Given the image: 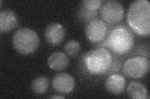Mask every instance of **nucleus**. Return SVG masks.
I'll list each match as a JSON object with an SVG mask.
<instances>
[{
    "mask_svg": "<svg viewBox=\"0 0 150 99\" xmlns=\"http://www.w3.org/2000/svg\"><path fill=\"white\" fill-rule=\"evenodd\" d=\"M129 26L140 36L150 34V3L147 0H137L131 4L127 14Z\"/></svg>",
    "mask_w": 150,
    "mask_h": 99,
    "instance_id": "f257e3e1",
    "label": "nucleus"
},
{
    "mask_svg": "<svg viewBox=\"0 0 150 99\" xmlns=\"http://www.w3.org/2000/svg\"><path fill=\"white\" fill-rule=\"evenodd\" d=\"M105 44L115 53H126L133 46V34L128 27L124 26H116L110 32Z\"/></svg>",
    "mask_w": 150,
    "mask_h": 99,
    "instance_id": "f03ea898",
    "label": "nucleus"
},
{
    "mask_svg": "<svg viewBox=\"0 0 150 99\" xmlns=\"http://www.w3.org/2000/svg\"><path fill=\"white\" fill-rule=\"evenodd\" d=\"M112 62L111 54L105 48L89 51L84 58V63L88 71L96 75L106 73L110 68Z\"/></svg>",
    "mask_w": 150,
    "mask_h": 99,
    "instance_id": "7ed1b4c3",
    "label": "nucleus"
},
{
    "mask_svg": "<svg viewBox=\"0 0 150 99\" xmlns=\"http://www.w3.org/2000/svg\"><path fill=\"white\" fill-rule=\"evenodd\" d=\"M37 33L29 28H21L13 37V45L19 53L30 55L36 51L39 45Z\"/></svg>",
    "mask_w": 150,
    "mask_h": 99,
    "instance_id": "20e7f679",
    "label": "nucleus"
},
{
    "mask_svg": "<svg viewBox=\"0 0 150 99\" xmlns=\"http://www.w3.org/2000/svg\"><path fill=\"white\" fill-rule=\"evenodd\" d=\"M149 69V61L143 56H134L125 61L123 71L125 76L131 78H141L146 75Z\"/></svg>",
    "mask_w": 150,
    "mask_h": 99,
    "instance_id": "39448f33",
    "label": "nucleus"
},
{
    "mask_svg": "<svg viewBox=\"0 0 150 99\" xmlns=\"http://www.w3.org/2000/svg\"><path fill=\"white\" fill-rule=\"evenodd\" d=\"M100 15L105 22L109 24H116L123 19L125 11L123 6L119 1L110 0L101 5Z\"/></svg>",
    "mask_w": 150,
    "mask_h": 99,
    "instance_id": "423d86ee",
    "label": "nucleus"
},
{
    "mask_svg": "<svg viewBox=\"0 0 150 99\" xmlns=\"http://www.w3.org/2000/svg\"><path fill=\"white\" fill-rule=\"evenodd\" d=\"M107 30V26L104 21L93 19L88 22L86 27V36L90 42L98 43L105 39Z\"/></svg>",
    "mask_w": 150,
    "mask_h": 99,
    "instance_id": "0eeeda50",
    "label": "nucleus"
},
{
    "mask_svg": "<svg viewBox=\"0 0 150 99\" xmlns=\"http://www.w3.org/2000/svg\"><path fill=\"white\" fill-rule=\"evenodd\" d=\"M64 27L58 22L51 23L45 30V37L46 41L51 45H58L65 37Z\"/></svg>",
    "mask_w": 150,
    "mask_h": 99,
    "instance_id": "6e6552de",
    "label": "nucleus"
},
{
    "mask_svg": "<svg viewBox=\"0 0 150 99\" xmlns=\"http://www.w3.org/2000/svg\"><path fill=\"white\" fill-rule=\"evenodd\" d=\"M53 87L58 92L68 93L73 91L75 87V81L70 74L60 73L54 78Z\"/></svg>",
    "mask_w": 150,
    "mask_h": 99,
    "instance_id": "1a4fd4ad",
    "label": "nucleus"
},
{
    "mask_svg": "<svg viewBox=\"0 0 150 99\" xmlns=\"http://www.w3.org/2000/svg\"><path fill=\"white\" fill-rule=\"evenodd\" d=\"M18 25V17L11 9H4L0 12V29L1 32L13 30Z\"/></svg>",
    "mask_w": 150,
    "mask_h": 99,
    "instance_id": "9d476101",
    "label": "nucleus"
},
{
    "mask_svg": "<svg viewBox=\"0 0 150 99\" xmlns=\"http://www.w3.org/2000/svg\"><path fill=\"white\" fill-rule=\"evenodd\" d=\"M126 80L120 74H114L107 78L105 86L107 91L114 95H118L124 91Z\"/></svg>",
    "mask_w": 150,
    "mask_h": 99,
    "instance_id": "9b49d317",
    "label": "nucleus"
},
{
    "mask_svg": "<svg viewBox=\"0 0 150 99\" xmlns=\"http://www.w3.org/2000/svg\"><path fill=\"white\" fill-rule=\"evenodd\" d=\"M48 64L49 68L54 71H62L69 64L68 56L63 52L56 51L49 56Z\"/></svg>",
    "mask_w": 150,
    "mask_h": 99,
    "instance_id": "f8f14e48",
    "label": "nucleus"
},
{
    "mask_svg": "<svg viewBox=\"0 0 150 99\" xmlns=\"http://www.w3.org/2000/svg\"><path fill=\"white\" fill-rule=\"evenodd\" d=\"M128 94L133 99L149 98L148 91L143 84L138 82H131L127 89Z\"/></svg>",
    "mask_w": 150,
    "mask_h": 99,
    "instance_id": "ddd939ff",
    "label": "nucleus"
},
{
    "mask_svg": "<svg viewBox=\"0 0 150 99\" xmlns=\"http://www.w3.org/2000/svg\"><path fill=\"white\" fill-rule=\"evenodd\" d=\"M49 87V81L45 76H38L33 79L31 83V89L36 94H43L46 92Z\"/></svg>",
    "mask_w": 150,
    "mask_h": 99,
    "instance_id": "4468645a",
    "label": "nucleus"
},
{
    "mask_svg": "<svg viewBox=\"0 0 150 99\" xmlns=\"http://www.w3.org/2000/svg\"><path fill=\"white\" fill-rule=\"evenodd\" d=\"M81 50V45L77 40L68 41L64 46V50L69 56H74L78 54Z\"/></svg>",
    "mask_w": 150,
    "mask_h": 99,
    "instance_id": "2eb2a0df",
    "label": "nucleus"
},
{
    "mask_svg": "<svg viewBox=\"0 0 150 99\" xmlns=\"http://www.w3.org/2000/svg\"><path fill=\"white\" fill-rule=\"evenodd\" d=\"M102 4L101 0H84L83 1V7L84 9L92 12L101 8Z\"/></svg>",
    "mask_w": 150,
    "mask_h": 99,
    "instance_id": "dca6fc26",
    "label": "nucleus"
},
{
    "mask_svg": "<svg viewBox=\"0 0 150 99\" xmlns=\"http://www.w3.org/2000/svg\"><path fill=\"white\" fill-rule=\"evenodd\" d=\"M50 98H64L63 96H51Z\"/></svg>",
    "mask_w": 150,
    "mask_h": 99,
    "instance_id": "f3484780",
    "label": "nucleus"
}]
</instances>
